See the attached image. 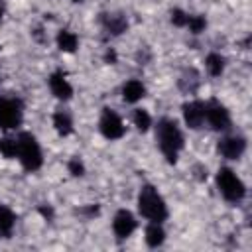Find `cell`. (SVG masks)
Instances as JSON below:
<instances>
[{
    "instance_id": "obj_24",
    "label": "cell",
    "mask_w": 252,
    "mask_h": 252,
    "mask_svg": "<svg viewBox=\"0 0 252 252\" xmlns=\"http://www.w3.org/2000/svg\"><path fill=\"white\" fill-rule=\"evenodd\" d=\"M114 59H116V53H114V51L110 49V51L106 53V61H114Z\"/></svg>"
},
{
    "instance_id": "obj_27",
    "label": "cell",
    "mask_w": 252,
    "mask_h": 252,
    "mask_svg": "<svg viewBox=\"0 0 252 252\" xmlns=\"http://www.w3.org/2000/svg\"><path fill=\"white\" fill-rule=\"evenodd\" d=\"M0 236H2V234H0Z\"/></svg>"
},
{
    "instance_id": "obj_18",
    "label": "cell",
    "mask_w": 252,
    "mask_h": 252,
    "mask_svg": "<svg viewBox=\"0 0 252 252\" xmlns=\"http://www.w3.org/2000/svg\"><path fill=\"white\" fill-rule=\"evenodd\" d=\"M104 28L110 32V33H114V35H120L122 32H126V28H128V22L122 18V16H104Z\"/></svg>"
},
{
    "instance_id": "obj_1",
    "label": "cell",
    "mask_w": 252,
    "mask_h": 252,
    "mask_svg": "<svg viewBox=\"0 0 252 252\" xmlns=\"http://www.w3.org/2000/svg\"><path fill=\"white\" fill-rule=\"evenodd\" d=\"M156 140L161 156L169 161L175 163L179 158V152L183 148V134L173 118H159L156 124Z\"/></svg>"
},
{
    "instance_id": "obj_5",
    "label": "cell",
    "mask_w": 252,
    "mask_h": 252,
    "mask_svg": "<svg viewBox=\"0 0 252 252\" xmlns=\"http://www.w3.org/2000/svg\"><path fill=\"white\" fill-rule=\"evenodd\" d=\"M22 100L0 96V130H14L22 124Z\"/></svg>"
},
{
    "instance_id": "obj_13",
    "label": "cell",
    "mask_w": 252,
    "mask_h": 252,
    "mask_svg": "<svg viewBox=\"0 0 252 252\" xmlns=\"http://www.w3.org/2000/svg\"><path fill=\"white\" fill-rule=\"evenodd\" d=\"M144 234H146L144 240H146V244H148L150 248H158V246H161L163 240H165V230L161 228V222H150V224L146 226V232H144Z\"/></svg>"
},
{
    "instance_id": "obj_9",
    "label": "cell",
    "mask_w": 252,
    "mask_h": 252,
    "mask_svg": "<svg viewBox=\"0 0 252 252\" xmlns=\"http://www.w3.org/2000/svg\"><path fill=\"white\" fill-rule=\"evenodd\" d=\"M138 222H136V217L128 211V209H120L116 211L114 219H112V232L118 236V238H128L134 230H136Z\"/></svg>"
},
{
    "instance_id": "obj_20",
    "label": "cell",
    "mask_w": 252,
    "mask_h": 252,
    "mask_svg": "<svg viewBox=\"0 0 252 252\" xmlns=\"http://www.w3.org/2000/svg\"><path fill=\"white\" fill-rule=\"evenodd\" d=\"M0 154L6 158V159H12V158H18V140L16 138H0Z\"/></svg>"
},
{
    "instance_id": "obj_16",
    "label": "cell",
    "mask_w": 252,
    "mask_h": 252,
    "mask_svg": "<svg viewBox=\"0 0 252 252\" xmlns=\"http://www.w3.org/2000/svg\"><path fill=\"white\" fill-rule=\"evenodd\" d=\"M16 226V215L10 207L0 205V234L2 236H10L12 230Z\"/></svg>"
},
{
    "instance_id": "obj_11",
    "label": "cell",
    "mask_w": 252,
    "mask_h": 252,
    "mask_svg": "<svg viewBox=\"0 0 252 252\" xmlns=\"http://www.w3.org/2000/svg\"><path fill=\"white\" fill-rule=\"evenodd\" d=\"M47 83H49V91H51V94H53L55 98H59V100H69V98L73 96V87H71V83L67 81V77L63 75V71L51 73L49 79H47Z\"/></svg>"
},
{
    "instance_id": "obj_15",
    "label": "cell",
    "mask_w": 252,
    "mask_h": 252,
    "mask_svg": "<svg viewBox=\"0 0 252 252\" xmlns=\"http://www.w3.org/2000/svg\"><path fill=\"white\" fill-rule=\"evenodd\" d=\"M53 128L61 134V136H69L73 132V118L67 110H57L53 114Z\"/></svg>"
},
{
    "instance_id": "obj_4",
    "label": "cell",
    "mask_w": 252,
    "mask_h": 252,
    "mask_svg": "<svg viewBox=\"0 0 252 252\" xmlns=\"http://www.w3.org/2000/svg\"><path fill=\"white\" fill-rule=\"evenodd\" d=\"M217 187H219V193L222 195V199L228 203H238L246 195V187H244L242 179L230 167H220L217 171Z\"/></svg>"
},
{
    "instance_id": "obj_14",
    "label": "cell",
    "mask_w": 252,
    "mask_h": 252,
    "mask_svg": "<svg viewBox=\"0 0 252 252\" xmlns=\"http://www.w3.org/2000/svg\"><path fill=\"white\" fill-rule=\"evenodd\" d=\"M57 47L63 53H73L79 47V37L71 30H59L57 32Z\"/></svg>"
},
{
    "instance_id": "obj_21",
    "label": "cell",
    "mask_w": 252,
    "mask_h": 252,
    "mask_svg": "<svg viewBox=\"0 0 252 252\" xmlns=\"http://www.w3.org/2000/svg\"><path fill=\"white\" fill-rule=\"evenodd\" d=\"M193 33H201L207 28V20L203 16H187V24H185Z\"/></svg>"
},
{
    "instance_id": "obj_12",
    "label": "cell",
    "mask_w": 252,
    "mask_h": 252,
    "mask_svg": "<svg viewBox=\"0 0 252 252\" xmlns=\"http://www.w3.org/2000/svg\"><path fill=\"white\" fill-rule=\"evenodd\" d=\"M144 96H146V87H144V83L140 79H128L122 85V98H124V102L134 104V102L142 100Z\"/></svg>"
},
{
    "instance_id": "obj_26",
    "label": "cell",
    "mask_w": 252,
    "mask_h": 252,
    "mask_svg": "<svg viewBox=\"0 0 252 252\" xmlns=\"http://www.w3.org/2000/svg\"><path fill=\"white\" fill-rule=\"evenodd\" d=\"M73 2H83V0H73Z\"/></svg>"
},
{
    "instance_id": "obj_3",
    "label": "cell",
    "mask_w": 252,
    "mask_h": 252,
    "mask_svg": "<svg viewBox=\"0 0 252 252\" xmlns=\"http://www.w3.org/2000/svg\"><path fill=\"white\" fill-rule=\"evenodd\" d=\"M16 140H18V159L22 167L28 171H37L43 163V154L35 136L32 132H20Z\"/></svg>"
},
{
    "instance_id": "obj_7",
    "label": "cell",
    "mask_w": 252,
    "mask_h": 252,
    "mask_svg": "<svg viewBox=\"0 0 252 252\" xmlns=\"http://www.w3.org/2000/svg\"><path fill=\"white\" fill-rule=\"evenodd\" d=\"M205 120L209 122V126L213 130H219V132L230 128V112H228V108L222 102L215 100V98L205 102Z\"/></svg>"
},
{
    "instance_id": "obj_2",
    "label": "cell",
    "mask_w": 252,
    "mask_h": 252,
    "mask_svg": "<svg viewBox=\"0 0 252 252\" xmlns=\"http://www.w3.org/2000/svg\"><path fill=\"white\" fill-rule=\"evenodd\" d=\"M138 211L150 222H163L167 219V205L154 185H144L138 193Z\"/></svg>"
},
{
    "instance_id": "obj_25",
    "label": "cell",
    "mask_w": 252,
    "mask_h": 252,
    "mask_svg": "<svg viewBox=\"0 0 252 252\" xmlns=\"http://www.w3.org/2000/svg\"><path fill=\"white\" fill-rule=\"evenodd\" d=\"M2 16H4V4H2V0H0V20H2Z\"/></svg>"
},
{
    "instance_id": "obj_19",
    "label": "cell",
    "mask_w": 252,
    "mask_h": 252,
    "mask_svg": "<svg viewBox=\"0 0 252 252\" xmlns=\"http://www.w3.org/2000/svg\"><path fill=\"white\" fill-rule=\"evenodd\" d=\"M132 120H134V126L140 130V132H148L150 126H152V116L148 110L144 108H136L134 114H132Z\"/></svg>"
},
{
    "instance_id": "obj_10",
    "label": "cell",
    "mask_w": 252,
    "mask_h": 252,
    "mask_svg": "<svg viewBox=\"0 0 252 252\" xmlns=\"http://www.w3.org/2000/svg\"><path fill=\"white\" fill-rule=\"evenodd\" d=\"M246 150V140L242 136H224L219 142V154L226 159H238Z\"/></svg>"
},
{
    "instance_id": "obj_17",
    "label": "cell",
    "mask_w": 252,
    "mask_h": 252,
    "mask_svg": "<svg viewBox=\"0 0 252 252\" xmlns=\"http://www.w3.org/2000/svg\"><path fill=\"white\" fill-rule=\"evenodd\" d=\"M205 69H207V73L211 77H220L222 71H224V57L220 53H217V51L209 53L205 57Z\"/></svg>"
},
{
    "instance_id": "obj_8",
    "label": "cell",
    "mask_w": 252,
    "mask_h": 252,
    "mask_svg": "<svg viewBox=\"0 0 252 252\" xmlns=\"http://www.w3.org/2000/svg\"><path fill=\"white\" fill-rule=\"evenodd\" d=\"M183 122L191 130H199L205 124V102L203 100H189L181 106Z\"/></svg>"
},
{
    "instance_id": "obj_22",
    "label": "cell",
    "mask_w": 252,
    "mask_h": 252,
    "mask_svg": "<svg viewBox=\"0 0 252 252\" xmlns=\"http://www.w3.org/2000/svg\"><path fill=\"white\" fill-rule=\"evenodd\" d=\"M187 16H189V14H185L183 10L173 8V10H171V24L177 26V28H183V26L187 24Z\"/></svg>"
},
{
    "instance_id": "obj_6",
    "label": "cell",
    "mask_w": 252,
    "mask_h": 252,
    "mask_svg": "<svg viewBox=\"0 0 252 252\" xmlns=\"http://www.w3.org/2000/svg\"><path fill=\"white\" fill-rule=\"evenodd\" d=\"M98 130L106 140H120L126 132V126L114 108H104L98 120Z\"/></svg>"
},
{
    "instance_id": "obj_23",
    "label": "cell",
    "mask_w": 252,
    "mask_h": 252,
    "mask_svg": "<svg viewBox=\"0 0 252 252\" xmlns=\"http://www.w3.org/2000/svg\"><path fill=\"white\" fill-rule=\"evenodd\" d=\"M67 167H69V173L75 175V177H81V175L85 173V165H83V161H81L79 158H73Z\"/></svg>"
}]
</instances>
